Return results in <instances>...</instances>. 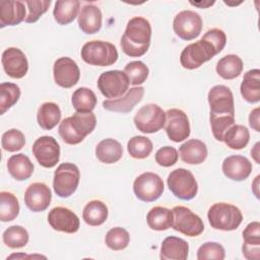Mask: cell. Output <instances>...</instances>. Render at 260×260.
I'll return each instance as SVG.
<instances>
[{
    "label": "cell",
    "mask_w": 260,
    "mask_h": 260,
    "mask_svg": "<svg viewBox=\"0 0 260 260\" xmlns=\"http://www.w3.org/2000/svg\"><path fill=\"white\" fill-rule=\"evenodd\" d=\"M202 18L193 10H183L179 12L173 21L175 34L184 41L196 39L202 30Z\"/></svg>",
    "instance_id": "7c38bea8"
},
{
    "label": "cell",
    "mask_w": 260,
    "mask_h": 260,
    "mask_svg": "<svg viewBox=\"0 0 260 260\" xmlns=\"http://www.w3.org/2000/svg\"><path fill=\"white\" fill-rule=\"evenodd\" d=\"M150 40L151 25L149 21L144 17L136 16L127 22L120 45L126 55L141 57L147 52Z\"/></svg>",
    "instance_id": "7a4b0ae2"
},
{
    "label": "cell",
    "mask_w": 260,
    "mask_h": 260,
    "mask_svg": "<svg viewBox=\"0 0 260 260\" xmlns=\"http://www.w3.org/2000/svg\"><path fill=\"white\" fill-rule=\"evenodd\" d=\"M153 148L151 140L145 136H133L127 143V150L130 156L137 159L147 157Z\"/></svg>",
    "instance_id": "f35d334b"
},
{
    "label": "cell",
    "mask_w": 260,
    "mask_h": 260,
    "mask_svg": "<svg viewBox=\"0 0 260 260\" xmlns=\"http://www.w3.org/2000/svg\"><path fill=\"white\" fill-rule=\"evenodd\" d=\"M19 213V202L16 196L8 191L0 193V220L3 222L11 221Z\"/></svg>",
    "instance_id": "8d00e7d4"
},
{
    "label": "cell",
    "mask_w": 260,
    "mask_h": 260,
    "mask_svg": "<svg viewBox=\"0 0 260 260\" xmlns=\"http://www.w3.org/2000/svg\"><path fill=\"white\" fill-rule=\"evenodd\" d=\"M133 121L140 132L155 133L165 126L166 112L156 104H147L137 111Z\"/></svg>",
    "instance_id": "ba28073f"
},
{
    "label": "cell",
    "mask_w": 260,
    "mask_h": 260,
    "mask_svg": "<svg viewBox=\"0 0 260 260\" xmlns=\"http://www.w3.org/2000/svg\"><path fill=\"white\" fill-rule=\"evenodd\" d=\"M32 154L38 162L47 169L57 165L60 158V145L57 140L48 135L41 136L32 144Z\"/></svg>",
    "instance_id": "4fadbf2b"
},
{
    "label": "cell",
    "mask_w": 260,
    "mask_h": 260,
    "mask_svg": "<svg viewBox=\"0 0 260 260\" xmlns=\"http://www.w3.org/2000/svg\"><path fill=\"white\" fill-rule=\"evenodd\" d=\"M53 75L56 84L63 88H70L78 82L80 70L73 59L61 57L54 62Z\"/></svg>",
    "instance_id": "2e32d148"
},
{
    "label": "cell",
    "mask_w": 260,
    "mask_h": 260,
    "mask_svg": "<svg viewBox=\"0 0 260 260\" xmlns=\"http://www.w3.org/2000/svg\"><path fill=\"white\" fill-rule=\"evenodd\" d=\"M61 120V110L56 103L46 102L42 104L37 113L39 126L44 130H52Z\"/></svg>",
    "instance_id": "f546056e"
},
{
    "label": "cell",
    "mask_w": 260,
    "mask_h": 260,
    "mask_svg": "<svg viewBox=\"0 0 260 260\" xmlns=\"http://www.w3.org/2000/svg\"><path fill=\"white\" fill-rule=\"evenodd\" d=\"M259 145H260V142H257L254 147L251 149V156L254 158V160L257 162V164H260V159H259Z\"/></svg>",
    "instance_id": "681fc988"
},
{
    "label": "cell",
    "mask_w": 260,
    "mask_h": 260,
    "mask_svg": "<svg viewBox=\"0 0 260 260\" xmlns=\"http://www.w3.org/2000/svg\"><path fill=\"white\" fill-rule=\"evenodd\" d=\"M207 100L210 108V115H235L234 95L228 86L222 84L214 85L209 89Z\"/></svg>",
    "instance_id": "5bb4252c"
},
{
    "label": "cell",
    "mask_w": 260,
    "mask_h": 260,
    "mask_svg": "<svg viewBox=\"0 0 260 260\" xmlns=\"http://www.w3.org/2000/svg\"><path fill=\"white\" fill-rule=\"evenodd\" d=\"M25 144V137L23 133L18 129H10L2 134L1 145L2 148L9 152H15L20 150Z\"/></svg>",
    "instance_id": "7bdbcfd3"
},
{
    "label": "cell",
    "mask_w": 260,
    "mask_h": 260,
    "mask_svg": "<svg viewBox=\"0 0 260 260\" xmlns=\"http://www.w3.org/2000/svg\"><path fill=\"white\" fill-rule=\"evenodd\" d=\"M165 130L170 140L181 142L190 135V123L187 114L180 109H170L166 112Z\"/></svg>",
    "instance_id": "9a60e30c"
},
{
    "label": "cell",
    "mask_w": 260,
    "mask_h": 260,
    "mask_svg": "<svg viewBox=\"0 0 260 260\" xmlns=\"http://www.w3.org/2000/svg\"><path fill=\"white\" fill-rule=\"evenodd\" d=\"M242 252L248 260H258L260 258V223L250 222L243 231Z\"/></svg>",
    "instance_id": "7402d4cb"
},
{
    "label": "cell",
    "mask_w": 260,
    "mask_h": 260,
    "mask_svg": "<svg viewBox=\"0 0 260 260\" xmlns=\"http://www.w3.org/2000/svg\"><path fill=\"white\" fill-rule=\"evenodd\" d=\"M108 207L101 200H91L83 208L82 218L91 226L103 224L108 218Z\"/></svg>",
    "instance_id": "836d02e7"
},
{
    "label": "cell",
    "mask_w": 260,
    "mask_h": 260,
    "mask_svg": "<svg viewBox=\"0 0 260 260\" xmlns=\"http://www.w3.org/2000/svg\"><path fill=\"white\" fill-rule=\"evenodd\" d=\"M225 257L224 248L216 242H206L202 244L197 251V259L198 260H206V259H215L222 260Z\"/></svg>",
    "instance_id": "f6af8a7d"
},
{
    "label": "cell",
    "mask_w": 260,
    "mask_h": 260,
    "mask_svg": "<svg viewBox=\"0 0 260 260\" xmlns=\"http://www.w3.org/2000/svg\"><path fill=\"white\" fill-rule=\"evenodd\" d=\"M79 180L80 172L76 165L72 162L61 164L54 173V191L59 197L67 198L76 191Z\"/></svg>",
    "instance_id": "52a82bcc"
},
{
    "label": "cell",
    "mask_w": 260,
    "mask_h": 260,
    "mask_svg": "<svg viewBox=\"0 0 260 260\" xmlns=\"http://www.w3.org/2000/svg\"><path fill=\"white\" fill-rule=\"evenodd\" d=\"M240 91L243 99L250 104L260 101V70L251 69L244 74Z\"/></svg>",
    "instance_id": "4316f807"
},
{
    "label": "cell",
    "mask_w": 260,
    "mask_h": 260,
    "mask_svg": "<svg viewBox=\"0 0 260 260\" xmlns=\"http://www.w3.org/2000/svg\"><path fill=\"white\" fill-rule=\"evenodd\" d=\"M188 252L189 245L185 240L170 236L161 243L159 257L162 260H186L188 258Z\"/></svg>",
    "instance_id": "484cf974"
},
{
    "label": "cell",
    "mask_w": 260,
    "mask_h": 260,
    "mask_svg": "<svg viewBox=\"0 0 260 260\" xmlns=\"http://www.w3.org/2000/svg\"><path fill=\"white\" fill-rule=\"evenodd\" d=\"M221 170L223 175L234 181L246 180L252 172V164L243 155H230L222 161Z\"/></svg>",
    "instance_id": "44dd1931"
},
{
    "label": "cell",
    "mask_w": 260,
    "mask_h": 260,
    "mask_svg": "<svg viewBox=\"0 0 260 260\" xmlns=\"http://www.w3.org/2000/svg\"><path fill=\"white\" fill-rule=\"evenodd\" d=\"M3 243L11 249L24 247L29 240L27 231L21 225H11L6 229L2 235Z\"/></svg>",
    "instance_id": "74e56055"
},
{
    "label": "cell",
    "mask_w": 260,
    "mask_h": 260,
    "mask_svg": "<svg viewBox=\"0 0 260 260\" xmlns=\"http://www.w3.org/2000/svg\"><path fill=\"white\" fill-rule=\"evenodd\" d=\"M250 139V132L243 125L234 124L223 135L222 141L232 149H243L247 146Z\"/></svg>",
    "instance_id": "d590c367"
},
{
    "label": "cell",
    "mask_w": 260,
    "mask_h": 260,
    "mask_svg": "<svg viewBox=\"0 0 260 260\" xmlns=\"http://www.w3.org/2000/svg\"><path fill=\"white\" fill-rule=\"evenodd\" d=\"M130 242V235L129 233L120 226H116L111 229L106 237L105 243L106 245L114 251H121L124 250Z\"/></svg>",
    "instance_id": "60d3db41"
},
{
    "label": "cell",
    "mask_w": 260,
    "mask_h": 260,
    "mask_svg": "<svg viewBox=\"0 0 260 260\" xmlns=\"http://www.w3.org/2000/svg\"><path fill=\"white\" fill-rule=\"evenodd\" d=\"M51 190L45 183H32L24 192V203L32 212H41L46 210L51 204Z\"/></svg>",
    "instance_id": "d6986e66"
},
{
    "label": "cell",
    "mask_w": 260,
    "mask_h": 260,
    "mask_svg": "<svg viewBox=\"0 0 260 260\" xmlns=\"http://www.w3.org/2000/svg\"><path fill=\"white\" fill-rule=\"evenodd\" d=\"M1 63L5 73L12 78H22L28 70V62L24 53L15 47H10L2 53Z\"/></svg>",
    "instance_id": "ac0fdd59"
},
{
    "label": "cell",
    "mask_w": 260,
    "mask_h": 260,
    "mask_svg": "<svg viewBox=\"0 0 260 260\" xmlns=\"http://www.w3.org/2000/svg\"><path fill=\"white\" fill-rule=\"evenodd\" d=\"M124 72L129 79V83L138 86L146 81L149 69L142 61H132L125 66Z\"/></svg>",
    "instance_id": "b9f144b4"
},
{
    "label": "cell",
    "mask_w": 260,
    "mask_h": 260,
    "mask_svg": "<svg viewBox=\"0 0 260 260\" xmlns=\"http://www.w3.org/2000/svg\"><path fill=\"white\" fill-rule=\"evenodd\" d=\"M170 191L179 199L191 200L198 192V184L194 175L184 168L172 171L167 179Z\"/></svg>",
    "instance_id": "8992f818"
},
{
    "label": "cell",
    "mask_w": 260,
    "mask_h": 260,
    "mask_svg": "<svg viewBox=\"0 0 260 260\" xmlns=\"http://www.w3.org/2000/svg\"><path fill=\"white\" fill-rule=\"evenodd\" d=\"M244 65L242 59L235 54H229L220 58L216 64L217 74L226 80L238 77L243 71Z\"/></svg>",
    "instance_id": "1f68e13d"
},
{
    "label": "cell",
    "mask_w": 260,
    "mask_h": 260,
    "mask_svg": "<svg viewBox=\"0 0 260 260\" xmlns=\"http://www.w3.org/2000/svg\"><path fill=\"white\" fill-rule=\"evenodd\" d=\"M71 103L78 113H90L95 108L96 96L88 87H79L72 94Z\"/></svg>",
    "instance_id": "e575fe53"
},
{
    "label": "cell",
    "mask_w": 260,
    "mask_h": 260,
    "mask_svg": "<svg viewBox=\"0 0 260 260\" xmlns=\"http://www.w3.org/2000/svg\"><path fill=\"white\" fill-rule=\"evenodd\" d=\"M148 226L153 231H167L173 224V212L171 209L162 206L152 207L147 215Z\"/></svg>",
    "instance_id": "d6a6232c"
},
{
    "label": "cell",
    "mask_w": 260,
    "mask_h": 260,
    "mask_svg": "<svg viewBox=\"0 0 260 260\" xmlns=\"http://www.w3.org/2000/svg\"><path fill=\"white\" fill-rule=\"evenodd\" d=\"M162 179L155 173L145 172L139 175L133 183L135 196L143 202H153L157 200L164 192Z\"/></svg>",
    "instance_id": "30bf717a"
},
{
    "label": "cell",
    "mask_w": 260,
    "mask_h": 260,
    "mask_svg": "<svg viewBox=\"0 0 260 260\" xmlns=\"http://www.w3.org/2000/svg\"><path fill=\"white\" fill-rule=\"evenodd\" d=\"M123 155V148L119 141L113 138L103 139L95 146V156L104 164L111 165L121 159Z\"/></svg>",
    "instance_id": "f1b7e54d"
},
{
    "label": "cell",
    "mask_w": 260,
    "mask_h": 260,
    "mask_svg": "<svg viewBox=\"0 0 260 260\" xmlns=\"http://www.w3.org/2000/svg\"><path fill=\"white\" fill-rule=\"evenodd\" d=\"M172 228L188 237H197L204 231V223L200 216L195 214L190 208L179 205L172 209Z\"/></svg>",
    "instance_id": "9c48e42d"
},
{
    "label": "cell",
    "mask_w": 260,
    "mask_h": 260,
    "mask_svg": "<svg viewBox=\"0 0 260 260\" xmlns=\"http://www.w3.org/2000/svg\"><path fill=\"white\" fill-rule=\"evenodd\" d=\"M95 125L96 118L92 112H76L71 117L65 118L60 122L58 132L65 143L75 145L83 141V139L94 130Z\"/></svg>",
    "instance_id": "3957f363"
},
{
    "label": "cell",
    "mask_w": 260,
    "mask_h": 260,
    "mask_svg": "<svg viewBox=\"0 0 260 260\" xmlns=\"http://www.w3.org/2000/svg\"><path fill=\"white\" fill-rule=\"evenodd\" d=\"M144 95V87L135 86L122 95L115 100H106L103 102V108L107 111L117 113H129L134 107L141 102Z\"/></svg>",
    "instance_id": "ffe728a7"
},
{
    "label": "cell",
    "mask_w": 260,
    "mask_h": 260,
    "mask_svg": "<svg viewBox=\"0 0 260 260\" xmlns=\"http://www.w3.org/2000/svg\"><path fill=\"white\" fill-rule=\"evenodd\" d=\"M225 44L226 36L222 29H208L199 41L184 48L180 56V63L189 70L199 68L203 63L219 54Z\"/></svg>",
    "instance_id": "6da1fadb"
},
{
    "label": "cell",
    "mask_w": 260,
    "mask_h": 260,
    "mask_svg": "<svg viewBox=\"0 0 260 260\" xmlns=\"http://www.w3.org/2000/svg\"><path fill=\"white\" fill-rule=\"evenodd\" d=\"M26 10L21 1H1L0 2V27L7 25H17L25 20Z\"/></svg>",
    "instance_id": "603a6c76"
},
{
    "label": "cell",
    "mask_w": 260,
    "mask_h": 260,
    "mask_svg": "<svg viewBox=\"0 0 260 260\" xmlns=\"http://www.w3.org/2000/svg\"><path fill=\"white\" fill-rule=\"evenodd\" d=\"M211 131L217 141H222L224 133L235 124V115H209Z\"/></svg>",
    "instance_id": "ee69618b"
},
{
    "label": "cell",
    "mask_w": 260,
    "mask_h": 260,
    "mask_svg": "<svg viewBox=\"0 0 260 260\" xmlns=\"http://www.w3.org/2000/svg\"><path fill=\"white\" fill-rule=\"evenodd\" d=\"M192 5L194 6H197V7H200V8H207L208 6H211L214 4V1H206V2H190Z\"/></svg>",
    "instance_id": "f907efd6"
},
{
    "label": "cell",
    "mask_w": 260,
    "mask_h": 260,
    "mask_svg": "<svg viewBox=\"0 0 260 260\" xmlns=\"http://www.w3.org/2000/svg\"><path fill=\"white\" fill-rule=\"evenodd\" d=\"M129 79L124 71L109 70L103 72L98 79V88L110 100L124 95L129 89Z\"/></svg>",
    "instance_id": "8fae6325"
},
{
    "label": "cell",
    "mask_w": 260,
    "mask_h": 260,
    "mask_svg": "<svg viewBox=\"0 0 260 260\" xmlns=\"http://www.w3.org/2000/svg\"><path fill=\"white\" fill-rule=\"evenodd\" d=\"M179 158L178 151L173 146H162L155 153V161L165 168L174 166Z\"/></svg>",
    "instance_id": "7dc6e473"
},
{
    "label": "cell",
    "mask_w": 260,
    "mask_h": 260,
    "mask_svg": "<svg viewBox=\"0 0 260 260\" xmlns=\"http://www.w3.org/2000/svg\"><path fill=\"white\" fill-rule=\"evenodd\" d=\"M206 144L199 139H190L179 147V155L182 161L188 165H200L207 157Z\"/></svg>",
    "instance_id": "d4e9b609"
},
{
    "label": "cell",
    "mask_w": 260,
    "mask_h": 260,
    "mask_svg": "<svg viewBox=\"0 0 260 260\" xmlns=\"http://www.w3.org/2000/svg\"><path fill=\"white\" fill-rule=\"evenodd\" d=\"M7 170L10 176L16 181H24L32 175L34 165L24 153H17L8 158Z\"/></svg>",
    "instance_id": "83f0119b"
},
{
    "label": "cell",
    "mask_w": 260,
    "mask_h": 260,
    "mask_svg": "<svg viewBox=\"0 0 260 260\" xmlns=\"http://www.w3.org/2000/svg\"><path fill=\"white\" fill-rule=\"evenodd\" d=\"M82 60L93 66H110L118 60V51L116 47L106 41H89L81 49Z\"/></svg>",
    "instance_id": "5b68a950"
},
{
    "label": "cell",
    "mask_w": 260,
    "mask_h": 260,
    "mask_svg": "<svg viewBox=\"0 0 260 260\" xmlns=\"http://www.w3.org/2000/svg\"><path fill=\"white\" fill-rule=\"evenodd\" d=\"M259 116H260V109L259 108H255L254 110H252L250 115H249V125L256 132L260 131V119H259Z\"/></svg>",
    "instance_id": "c3c4849f"
},
{
    "label": "cell",
    "mask_w": 260,
    "mask_h": 260,
    "mask_svg": "<svg viewBox=\"0 0 260 260\" xmlns=\"http://www.w3.org/2000/svg\"><path fill=\"white\" fill-rule=\"evenodd\" d=\"M80 2L77 0H59L55 2L53 15L57 23L66 25L71 23L78 14Z\"/></svg>",
    "instance_id": "4dcf8cb0"
},
{
    "label": "cell",
    "mask_w": 260,
    "mask_h": 260,
    "mask_svg": "<svg viewBox=\"0 0 260 260\" xmlns=\"http://www.w3.org/2000/svg\"><path fill=\"white\" fill-rule=\"evenodd\" d=\"M258 182H259V176H257L255 178V181L254 183L252 184V190L256 196V198H259V193H258Z\"/></svg>",
    "instance_id": "816d5d0a"
},
{
    "label": "cell",
    "mask_w": 260,
    "mask_h": 260,
    "mask_svg": "<svg viewBox=\"0 0 260 260\" xmlns=\"http://www.w3.org/2000/svg\"><path fill=\"white\" fill-rule=\"evenodd\" d=\"M79 28L86 35H93L102 27L103 15L101 9L93 4H85L77 16Z\"/></svg>",
    "instance_id": "cb8c5ba5"
},
{
    "label": "cell",
    "mask_w": 260,
    "mask_h": 260,
    "mask_svg": "<svg viewBox=\"0 0 260 260\" xmlns=\"http://www.w3.org/2000/svg\"><path fill=\"white\" fill-rule=\"evenodd\" d=\"M48 222L51 228L58 232L74 234L79 230V218L69 208L57 206L52 208L48 214Z\"/></svg>",
    "instance_id": "e0dca14e"
},
{
    "label": "cell",
    "mask_w": 260,
    "mask_h": 260,
    "mask_svg": "<svg viewBox=\"0 0 260 260\" xmlns=\"http://www.w3.org/2000/svg\"><path fill=\"white\" fill-rule=\"evenodd\" d=\"M209 224L214 230L234 231L237 230L243 220L242 211L233 204L217 202L211 205L207 212Z\"/></svg>",
    "instance_id": "277c9868"
},
{
    "label": "cell",
    "mask_w": 260,
    "mask_h": 260,
    "mask_svg": "<svg viewBox=\"0 0 260 260\" xmlns=\"http://www.w3.org/2000/svg\"><path fill=\"white\" fill-rule=\"evenodd\" d=\"M28 9V14L26 15L25 22L34 23L39 20V18L47 12L51 1L50 0H27L24 2Z\"/></svg>",
    "instance_id": "bcb514c9"
},
{
    "label": "cell",
    "mask_w": 260,
    "mask_h": 260,
    "mask_svg": "<svg viewBox=\"0 0 260 260\" xmlns=\"http://www.w3.org/2000/svg\"><path fill=\"white\" fill-rule=\"evenodd\" d=\"M20 98V88L12 82H2L0 84V109L1 115L14 106Z\"/></svg>",
    "instance_id": "ab89813d"
}]
</instances>
